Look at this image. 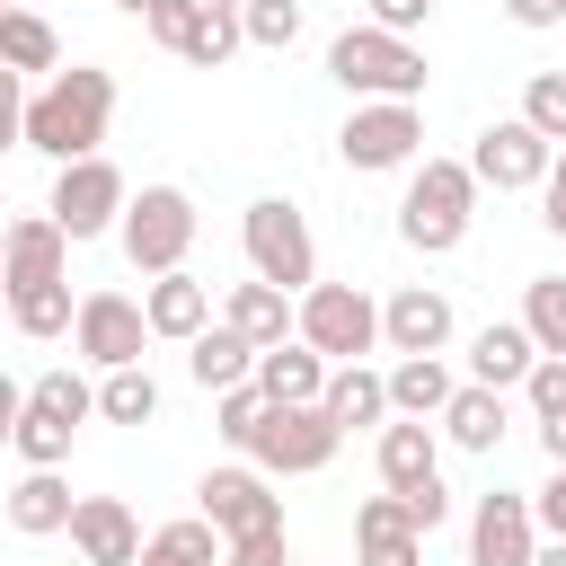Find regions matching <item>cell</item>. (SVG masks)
Segmentation results:
<instances>
[{
	"mask_svg": "<svg viewBox=\"0 0 566 566\" xmlns=\"http://www.w3.org/2000/svg\"><path fill=\"white\" fill-rule=\"evenodd\" d=\"M106 124H115V71H97V62H71L53 80H35V97L18 106L27 150H44L53 168L106 159Z\"/></svg>",
	"mask_w": 566,
	"mask_h": 566,
	"instance_id": "1",
	"label": "cell"
},
{
	"mask_svg": "<svg viewBox=\"0 0 566 566\" xmlns=\"http://www.w3.org/2000/svg\"><path fill=\"white\" fill-rule=\"evenodd\" d=\"M327 80L354 97V106H416L424 97V53H416V35H389V27H345L336 44H327Z\"/></svg>",
	"mask_w": 566,
	"mask_h": 566,
	"instance_id": "2",
	"label": "cell"
},
{
	"mask_svg": "<svg viewBox=\"0 0 566 566\" xmlns=\"http://www.w3.org/2000/svg\"><path fill=\"white\" fill-rule=\"evenodd\" d=\"M478 221V168L469 159H416L407 195H398V239L416 256H451Z\"/></svg>",
	"mask_w": 566,
	"mask_h": 566,
	"instance_id": "3",
	"label": "cell"
},
{
	"mask_svg": "<svg viewBox=\"0 0 566 566\" xmlns=\"http://www.w3.org/2000/svg\"><path fill=\"white\" fill-rule=\"evenodd\" d=\"M239 248H248V274H256V283H283L292 301L318 283V239H310V221H301L283 195H256V203L239 212Z\"/></svg>",
	"mask_w": 566,
	"mask_h": 566,
	"instance_id": "4",
	"label": "cell"
},
{
	"mask_svg": "<svg viewBox=\"0 0 566 566\" xmlns=\"http://www.w3.org/2000/svg\"><path fill=\"white\" fill-rule=\"evenodd\" d=\"M124 256L159 283V274H186V248H195V195L186 186H142L133 203H124Z\"/></svg>",
	"mask_w": 566,
	"mask_h": 566,
	"instance_id": "5",
	"label": "cell"
},
{
	"mask_svg": "<svg viewBox=\"0 0 566 566\" xmlns=\"http://www.w3.org/2000/svg\"><path fill=\"white\" fill-rule=\"evenodd\" d=\"M301 345H318L336 371L363 363V354L380 345V301H371L363 283H310V292H301Z\"/></svg>",
	"mask_w": 566,
	"mask_h": 566,
	"instance_id": "6",
	"label": "cell"
},
{
	"mask_svg": "<svg viewBox=\"0 0 566 566\" xmlns=\"http://www.w3.org/2000/svg\"><path fill=\"white\" fill-rule=\"evenodd\" d=\"M336 442H345V424H336L327 407H265L248 460H256L265 478H318V469L336 460Z\"/></svg>",
	"mask_w": 566,
	"mask_h": 566,
	"instance_id": "7",
	"label": "cell"
},
{
	"mask_svg": "<svg viewBox=\"0 0 566 566\" xmlns=\"http://www.w3.org/2000/svg\"><path fill=\"white\" fill-rule=\"evenodd\" d=\"M124 203H133V186H124V168L115 159H71L62 177H53V221L71 230V248L80 239H106V230H124Z\"/></svg>",
	"mask_w": 566,
	"mask_h": 566,
	"instance_id": "8",
	"label": "cell"
},
{
	"mask_svg": "<svg viewBox=\"0 0 566 566\" xmlns=\"http://www.w3.org/2000/svg\"><path fill=\"white\" fill-rule=\"evenodd\" d=\"M424 150V115L416 106H354L345 133H336V159L354 177H389V168H416Z\"/></svg>",
	"mask_w": 566,
	"mask_h": 566,
	"instance_id": "9",
	"label": "cell"
},
{
	"mask_svg": "<svg viewBox=\"0 0 566 566\" xmlns=\"http://www.w3.org/2000/svg\"><path fill=\"white\" fill-rule=\"evenodd\" d=\"M195 513L221 531V539H256V531H283V495L265 469H203L195 486Z\"/></svg>",
	"mask_w": 566,
	"mask_h": 566,
	"instance_id": "10",
	"label": "cell"
},
{
	"mask_svg": "<svg viewBox=\"0 0 566 566\" xmlns=\"http://www.w3.org/2000/svg\"><path fill=\"white\" fill-rule=\"evenodd\" d=\"M469 168H478V186H495V195H522V186H548V168H557V142H548V133H531L522 115H495V124L478 133Z\"/></svg>",
	"mask_w": 566,
	"mask_h": 566,
	"instance_id": "11",
	"label": "cell"
},
{
	"mask_svg": "<svg viewBox=\"0 0 566 566\" xmlns=\"http://www.w3.org/2000/svg\"><path fill=\"white\" fill-rule=\"evenodd\" d=\"M71 345H80V363L124 371V363H142V345H150V310H142L133 292H80V327H71Z\"/></svg>",
	"mask_w": 566,
	"mask_h": 566,
	"instance_id": "12",
	"label": "cell"
},
{
	"mask_svg": "<svg viewBox=\"0 0 566 566\" xmlns=\"http://www.w3.org/2000/svg\"><path fill=\"white\" fill-rule=\"evenodd\" d=\"M539 504L531 495H513V486H495V495H478V513H469V566H531L539 557Z\"/></svg>",
	"mask_w": 566,
	"mask_h": 566,
	"instance_id": "13",
	"label": "cell"
},
{
	"mask_svg": "<svg viewBox=\"0 0 566 566\" xmlns=\"http://www.w3.org/2000/svg\"><path fill=\"white\" fill-rule=\"evenodd\" d=\"M62 265H71V230H62L53 212H18L9 239H0V274H9V292L62 283Z\"/></svg>",
	"mask_w": 566,
	"mask_h": 566,
	"instance_id": "14",
	"label": "cell"
},
{
	"mask_svg": "<svg viewBox=\"0 0 566 566\" xmlns=\"http://www.w3.org/2000/svg\"><path fill=\"white\" fill-rule=\"evenodd\" d=\"M71 548H80V566H142V522H133V504L124 495H80V513H71Z\"/></svg>",
	"mask_w": 566,
	"mask_h": 566,
	"instance_id": "15",
	"label": "cell"
},
{
	"mask_svg": "<svg viewBox=\"0 0 566 566\" xmlns=\"http://www.w3.org/2000/svg\"><path fill=\"white\" fill-rule=\"evenodd\" d=\"M380 345H389V354H442V345H451V301H442L433 283H398V292L380 301Z\"/></svg>",
	"mask_w": 566,
	"mask_h": 566,
	"instance_id": "16",
	"label": "cell"
},
{
	"mask_svg": "<svg viewBox=\"0 0 566 566\" xmlns=\"http://www.w3.org/2000/svg\"><path fill=\"white\" fill-rule=\"evenodd\" d=\"M354 566H424V531L407 522L398 495H363L354 504Z\"/></svg>",
	"mask_w": 566,
	"mask_h": 566,
	"instance_id": "17",
	"label": "cell"
},
{
	"mask_svg": "<svg viewBox=\"0 0 566 566\" xmlns=\"http://www.w3.org/2000/svg\"><path fill=\"white\" fill-rule=\"evenodd\" d=\"M531 371H539V345H531L522 318H486L469 336V380L478 389H531Z\"/></svg>",
	"mask_w": 566,
	"mask_h": 566,
	"instance_id": "18",
	"label": "cell"
},
{
	"mask_svg": "<svg viewBox=\"0 0 566 566\" xmlns=\"http://www.w3.org/2000/svg\"><path fill=\"white\" fill-rule=\"evenodd\" d=\"M371 460H380V486H389V495H416V486L442 478V442H433V424H416V416H389L380 442H371Z\"/></svg>",
	"mask_w": 566,
	"mask_h": 566,
	"instance_id": "19",
	"label": "cell"
},
{
	"mask_svg": "<svg viewBox=\"0 0 566 566\" xmlns=\"http://www.w3.org/2000/svg\"><path fill=\"white\" fill-rule=\"evenodd\" d=\"M221 318H230L256 354H274V345H292V336H301V301H292L283 283H230Z\"/></svg>",
	"mask_w": 566,
	"mask_h": 566,
	"instance_id": "20",
	"label": "cell"
},
{
	"mask_svg": "<svg viewBox=\"0 0 566 566\" xmlns=\"http://www.w3.org/2000/svg\"><path fill=\"white\" fill-rule=\"evenodd\" d=\"M327 380H336V363L318 354V345H274V354H256V389L274 398V407H318L327 398Z\"/></svg>",
	"mask_w": 566,
	"mask_h": 566,
	"instance_id": "21",
	"label": "cell"
},
{
	"mask_svg": "<svg viewBox=\"0 0 566 566\" xmlns=\"http://www.w3.org/2000/svg\"><path fill=\"white\" fill-rule=\"evenodd\" d=\"M186 380L212 389V398H221V389H248V380H256V345H248L230 318H212V327L186 345Z\"/></svg>",
	"mask_w": 566,
	"mask_h": 566,
	"instance_id": "22",
	"label": "cell"
},
{
	"mask_svg": "<svg viewBox=\"0 0 566 566\" xmlns=\"http://www.w3.org/2000/svg\"><path fill=\"white\" fill-rule=\"evenodd\" d=\"M71 513H80V495H71L62 469H27L9 486V531L18 539H53V531H71Z\"/></svg>",
	"mask_w": 566,
	"mask_h": 566,
	"instance_id": "23",
	"label": "cell"
},
{
	"mask_svg": "<svg viewBox=\"0 0 566 566\" xmlns=\"http://www.w3.org/2000/svg\"><path fill=\"white\" fill-rule=\"evenodd\" d=\"M142 310H150V336L195 345V336L212 327V283H195V274H159V283L142 292Z\"/></svg>",
	"mask_w": 566,
	"mask_h": 566,
	"instance_id": "24",
	"label": "cell"
},
{
	"mask_svg": "<svg viewBox=\"0 0 566 566\" xmlns=\"http://www.w3.org/2000/svg\"><path fill=\"white\" fill-rule=\"evenodd\" d=\"M460 398V380L442 371V354H398L389 363V407L416 416V424H442V407Z\"/></svg>",
	"mask_w": 566,
	"mask_h": 566,
	"instance_id": "25",
	"label": "cell"
},
{
	"mask_svg": "<svg viewBox=\"0 0 566 566\" xmlns=\"http://www.w3.org/2000/svg\"><path fill=\"white\" fill-rule=\"evenodd\" d=\"M318 407H327L345 433H363V424L380 433V424L398 416V407H389V371H371V363H345V371L327 380V398H318Z\"/></svg>",
	"mask_w": 566,
	"mask_h": 566,
	"instance_id": "26",
	"label": "cell"
},
{
	"mask_svg": "<svg viewBox=\"0 0 566 566\" xmlns=\"http://www.w3.org/2000/svg\"><path fill=\"white\" fill-rule=\"evenodd\" d=\"M504 424H513V416H504V389H478V380H460V398L442 407V433H451L460 451H478V460L504 442Z\"/></svg>",
	"mask_w": 566,
	"mask_h": 566,
	"instance_id": "27",
	"label": "cell"
},
{
	"mask_svg": "<svg viewBox=\"0 0 566 566\" xmlns=\"http://www.w3.org/2000/svg\"><path fill=\"white\" fill-rule=\"evenodd\" d=\"M142 566H230V539H221L203 513H186V522H159V531H150Z\"/></svg>",
	"mask_w": 566,
	"mask_h": 566,
	"instance_id": "28",
	"label": "cell"
},
{
	"mask_svg": "<svg viewBox=\"0 0 566 566\" xmlns=\"http://www.w3.org/2000/svg\"><path fill=\"white\" fill-rule=\"evenodd\" d=\"M97 416H106V424H150V416H159V380H150V363L97 371Z\"/></svg>",
	"mask_w": 566,
	"mask_h": 566,
	"instance_id": "29",
	"label": "cell"
},
{
	"mask_svg": "<svg viewBox=\"0 0 566 566\" xmlns=\"http://www.w3.org/2000/svg\"><path fill=\"white\" fill-rule=\"evenodd\" d=\"M0 53H9V71H44V80L62 71V35H53L35 9H9V18H0Z\"/></svg>",
	"mask_w": 566,
	"mask_h": 566,
	"instance_id": "30",
	"label": "cell"
},
{
	"mask_svg": "<svg viewBox=\"0 0 566 566\" xmlns=\"http://www.w3.org/2000/svg\"><path fill=\"white\" fill-rule=\"evenodd\" d=\"M9 318H18V336H71V327H80L71 274H62V283H35V292H9Z\"/></svg>",
	"mask_w": 566,
	"mask_h": 566,
	"instance_id": "31",
	"label": "cell"
},
{
	"mask_svg": "<svg viewBox=\"0 0 566 566\" xmlns=\"http://www.w3.org/2000/svg\"><path fill=\"white\" fill-rule=\"evenodd\" d=\"M522 327H531L539 354L566 363V274H531V283H522Z\"/></svg>",
	"mask_w": 566,
	"mask_h": 566,
	"instance_id": "32",
	"label": "cell"
},
{
	"mask_svg": "<svg viewBox=\"0 0 566 566\" xmlns=\"http://www.w3.org/2000/svg\"><path fill=\"white\" fill-rule=\"evenodd\" d=\"M522 398H531V416H539V451L566 469V363H557V354H539V371H531V389H522Z\"/></svg>",
	"mask_w": 566,
	"mask_h": 566,
	"instance_id": "33",
	"label": "cell"
},
{
	"mask_svg": "<svg viewBox=\"0 0 566 566\" xmlns=\"http://www.w3.org/2000/svg\"><path fill=\"white\" fill-rule=\"evenodd\" d=\"M239 44H248L239 9H203V0H195V27H186V44H177V53H186L195 71H221V62L239 53Z\"/></svg>",
	"mask_w": 566,
	"mask_h": 566,
	"instance_id": "34",
	"label": "cell"
},
{
	"mask_svg": "<svg viewBox=\"0 0 566 566\" xmlns=\"http://www.w3.org/2000/svg\"><path fill=\"white\" fill-rule=\"evenodd\" d=\"M9 442H18L27 469H62V460H71V424L44 416V407H18V416H9Z\"/></svg>",
	"mask_w": 566,
	"mask_h": 566,
	"instance_id": "35",
	"label": "cell"
},
{
	"mask_svg": "<svg viewBox=\"0 0 566 566\" xmlns=\"http://www.w3.org/2000/svg\"><path fill=\"white\" fill-rule=\"evenodd\" d=\"M27 407H44V416H62L71 433L97 416V389L80 380V371H44V380H27Z\"/></svg>",
	"mask_w": 566,
	"mask_h": 566,
	"instance_id": "36",
	"label": "cell"
},
{
	"mask_svg": "<svg viewBox=\"0 0 566 566\" xmlns=\"http://www.w3.org/2000/svg\"><path fill=\"white\" fill-rule=\"evenodd\" d=\"M239 27H248V44L292 53V44H301V0H248V9H239Z\"/></svg>",
	"mask_w": 566,
	"mask_h": 566,
	"instance_id": "37",
	"label": "cell"
},
{
	"mask_svg": "<svg viewBox=\"0 0 566 566\" xmlns=\"http://www.w3.org/2000/svg\"><path fill=\"white\" fill-rule=\"evenodd\" d=\"M522 124L548 133V142L566 150V71H531V88H522Z\"/></svg>",
	"mask_w": 566,
	"mask_h": 566,
	"instance_id": "38",
	"label": "cell"
},
{
	"mask_svg": "<svg viewBox=\"0 0 566 566\" xmlns=\"http://www.w3.org/2000/svg\"><path fill=\"white\" fill-rule=\"evenodd\" d=\"M265 407H274V398H265L256 380H248V389H221V407H212V416H221V442H239V451H248V442H256V424H265Z\"/></svg>",
	"mask_w": 566,
	"mask_h": 566,
	"instance_id": "39",
	"label": "cell"
},
{
	"mask_svg": "<svg viewBox=\"0 0 566 566\" xmlns=\"http://www.w3.org/2000/svg\"><path fill=\"white\" fill-rule=\"evenodd\" d=\"M398 504H407V522H416L424 539H433V531L451 522V486H442V478H433V486H416V495H398Z\"/></svg>",
	"mask_w": 566,
	"mask_h": 566,
	"instance_id": "40",
	"label": "cell"
},
{
	"mask_svg": "<svg viewBox=\"0 0 566 566\" xmlns=\"http://www.w3.org/2000/svg\"><path fill=\"white\" fill-rule=\"evenodd\" d=\"M142 27L177 53V44H186V27H195V0H150V9H142Z\"/></svg>",
	"mask_w": 566,
	"mask_h": 566,
	"instance_id": "41",
	"label": "cell"
},
{
	"mask_svg": "<svg viewBox=\"0 0 566 566\" xmlns=\"http://www.w3.org/2000/svg\"><path fill=\"white\" fill-rule=\"evenodd\" d=\"M230 566H292V539H283V531H256V539H230Z\"/></svg>",
	"mask_w": 566,
	"mask_h": 566,
	"instance_id": "42",
	"label": "cell"
},
{
	"mask_svg": "<svg viewBox=\"0 0 566 566\" xmlns=\"http://www.w3.org/2000/svg\"><path fill=\"white\" fill-rule=\"evenodd\" d=\"M371 9V27H389V35H416L424 18H433V0H363Z\"/></svg>",
	"mask_w": 566,
	"mask_h": 566,
	"instance_id": "43",
	"label": "cell"
},
{
	"mask_svg": "<svg viewBox=\"0 0 566 566\" xmlns=\"http://www.w3.org/2000/svg\"><path fill=\"white\" fill-rule=\"evenodd\" d=\"M504 18L531 27V35H548V27H566V0H504Z\"/></svg>",
	"mask_w": 566,
	"mask_h": 566,
	"instance_id": "44",
	"label": "cell"
},
{
	"mask_svg": "<svg viewBox=\"0 0 566 566\" xmlns=\"http://www.w3.org/2000/svg\"><path fill=\"white\" fill-rule=\"evenodd\" d=\"M531 504H539V531H548V539H566V469H548V486H539Z\"/></svg>",
	"mask_w": 566,
	"mask_h": 566,
	"instance_id": "45",
	"label": "cell"
},
{
	"mask_svg": "<svg viewBox=\"0 0 566 566\" xmlns=\"http://www.w3.org/2000/svg\"><path fill=\"white\" fill-rule=\"evenodd\" d=\"M539 195H548V212H539V221L566 239V150H557V168H548V186H539Z\"/></svg>",
	"mask_w": 566,
	"mask_h": 566,
	"instance_id": "46",
	"label": "cell"
},
{
	"mask_svg": "<svg viewBox=\"0 0 566 566\" xmlns=\"http://www.w3.org/2000/svg\"><path fill=\"white\" fill-rule=\"evenodd\" d=\"M531 566H566V539H539V557Z\"/></svg>",
	"mask_w": 566,
	"mask_h": 566,
	"instance_id": "47",
	"label": "cell"
},
{
	"mask_svg": "<svg viewBox=\"0 0 566 566\" xmlns=\"http://www.w3.org/2000/svg\"><path fill=\"white\" fill-rule=\"evenodd\" d=\"M203 9H248V0H203Z\"/></svg>",
	"mask_w": 566,
	"mask_h": 566,
	"instance_id": "48",
	"label": "cell"
},
{
	"mask_svg": "<svg viewBox=\"0 0 566 566\" xmlns=\"http://www.w3.org/2000/svg\"><path fill=\"white\" fill-rule=\"evenodd\" d=\"M9 9H27V0H0V18H9Z\"/></svg>",
	"mask_w": 566,
	"mask_h": 566,
	"instance_id": "49",
	"label": "cell"
}]
</instances>
